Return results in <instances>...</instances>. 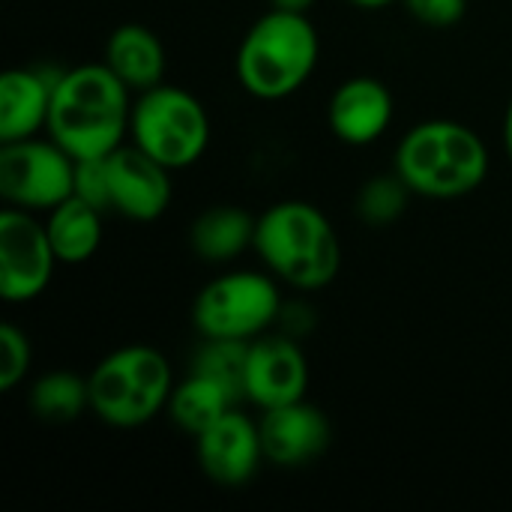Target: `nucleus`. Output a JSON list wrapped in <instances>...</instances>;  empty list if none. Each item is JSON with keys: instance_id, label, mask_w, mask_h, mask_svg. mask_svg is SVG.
Instances as JSON below:
<instances>
[{"instance_id": "obj_9", "label": "nucleus", "mask_w": 512, "mask_h": 512, "mask_svg": "<svg viewBox=\"0 0 512 512\" xmlns=\"http://www.w3.org/2000/svg\"><path fill=\"white\" fill-rule=\"evenodd\" d=\"M45 222L30 210L3 207L0 213V294L6 303H30L45 294L57 270Z\"/></svg>"}, {"instance_id": "obj_8", "label": "nucleus", "mask_w": 512, "mask_h": 512, "mask_svg": "<svg viewBox=\"0 0 512 512\" xmlns=\"http://www.w3.org/2000/svg\"><path fill=\"white\" fill-rule=\"evenodd\" d=\"M0 195L6 207L48 213L75 195V159L51 135L3 141Z\"/></svg>"}, {"instance_id": "obj_27", "label": "nucleus", "mask_w": 512, "mask_h": 512, "mask_svg": "<svg viewBox=\"0 0 512 512\" xmlns=\"http://www.w3.org/2000/svg\"><path fill=\"white\" fill-rule=\"evenodd\" d=\"M348 3L357 6V9H384V6L399 3V0H348Z\"/></svg>"}, {"instance_id": "obj_7", "label": "nucleus", "mask_w": 512, "mask_h": 512, "mask_svg": "<svg viewBox=\"0 0 512 512\" xmlns=\"http://www.w3.org/2000/svg\"><path fill=\"white\" fill-rule=\"evenodd\" d=\"M279 279L261 270H228L210 279L192 303V324L201 339L252 342L282 318Z\"/></svg>"}, {"instance_id": "obj_2", "label": "nucleus", "mask_w": 512, "mask_h": 512, "mask_svg": "<svg viewBox=\"0 0 512 512\" xmlns=\"http://www.w3.org/2000/svg\"><path fill=\"white\" fill-rule=\"evenodd\" d=\"M252 252L270 276L294 291H321L342 270V240L309 201H276L255 216Z\"/></svg>"}, {"instance_id": "obj_25", "label": "nucleus", "mask_w": 512, "mask_h": 512, "mask_svg": "<svg viewBox=\"0 0 512 512\" xmlns=\"http://www.w3.org/2000/svg\"><path fill=\"white\" fill-rule=\"evenodd\" d=\"M318 0H270V6L273 9H288V12H306L309 15V9L315 6Z\"/></svg>"}, {"instance_id": "obj_24", "label": "nucleus", "mask_w": 512, "mask_h": 512, "mask_svg": "<svg viewBox=\"0 0 512 512\" xmlns=\"http://www.w3.org/2000/svg\"><path fill=\"white\" fill-rule=\"evenodd\" d=\"M75 195L87 204L108 213V165L102 159H81L75 162Z\"/></svg>"}, {"instance_id": "obj_22", "label": "nucleus", "mask_w": 512, "mask_h": 512, "mask_svg": "<svg viewBox=\"0 0 512 512\" xmlns=\"http://www.w3.org/2000/svg\"><path fill=\"white\" fill-rule=\"evenodd\" d=\"M33 366V348H30V336L15 327V324H3L0 327V390L12 393Z\"/></svg>"}, {"instance_id": "obj_3", "label": "nucleus", "mask_w": 512, "mask_h": 512, "mask_svg": "<svg viewBox=\"0 0 512 512\" xmlns=\"http://www.w3.org/2000/svg\"><path fill=\"white\" fill-rule=\"evenodd\" d=\"M492 153L477 129L459 120L435 117L411 126L393 153V171L405 186L432 201L465 198L489 177Z\"/></svg>"}, {"instance_id": "obj_4", "label": "nucleus", "mask_w": 512, "mask_h": 512, "mask_svg": "<svg viewBox=\"0 0 512 512\" xmlns=\"http://www.w3.org/2000/svg\"><path fill=\"white\" fill-rule=\"evenodd\" d=\"M321 36L306 12L270 9L243 33L234 57L237 84L261 102L294 96L318 69Z\"/></svg>"}, {"instance_id": "obj_11", "label": "nucleus", "mask_w": 512, "mask_h": 512, "mask_svg": "<svg viewBox=\"0 0 512 512\" xmlns=\"http://www.w3.org/2000/svg\"><path fill=\"white\" fill-rule=\"evenodd\" d=\"M108 165V213L129 222H156L174 198L171 168L144 153L141 147L120 144L105 156Z\"/></svg>"}, {"instance_id": "obj_21", "label": "nucleus", "mask_w": 512, "mask_h": 512, "mask_svg": "<svg viewBox=\"0 0 512 512\" xmlns=\"http://www.w3.org/2000/svg\"><path fill=\"white\" fill-rule=\"evenodd\" d=\"M411 198H414V192L405 186V180L396 171H387V174L369 177L360 186L354 207H357V216L369 228H387V225L402 219Z\"/></svg>"}, {"instance_id": "obj_15", "label": "nucleus", "mask_w": 512, "mask_h": 512, "mask_svg": "<svg viewBox=\"0 0 512 512\" xmlns=\"http://www.w3.org/2000/svg\"><path fill=\"white\" fill-rule=\"evenodd\" d=\"M57 75L39 66H15L0 75V144L45 132Z\"/></svg>"}, {"instance_id": "obj_12", "label": "nucleus", "mask_w": 512, "mask_h": 512, "mask_svg": "<svg viewBox=\"0 0 512 512\" xmlns=\"http://www.w3.org/2000/svg\"><path fill=\"white\" fill-rule=\"evenodd\" d=\"M192 441H195L201 474L225 489L246 486L267 462L258 420L243 414L240 405Z\"/></svg>"}, {"instance_id": "obj_5", "label": "nucleus", "mask_w": 512, "mask_h": 512, "mask_svg": "<svg viewBox=\"0 0 512 512\" xmlns=\"http://www.w3.org/2000/svg\"><path fill=\"white\" fill-rule=\"evenodd\" d=\"M174 369L153 345H123L87 375L90 411L111 429H141L168 411Z\"/></svg>"}, {"instance_id": "obj_18", "label": "nucleus", "mask_w": 512, "mask_h": 512, "mask_svg": "<svg viewBox=\"0 0 512 512\" xmlns=\"http://www.w3.org/2000/svg\"><path fill=\"white\" fill-rule=\"evenodd\" d=\"M192 252L207 264H231L255 243V216L240 207H210L189 231Z\"/></svg>"}, {"instance_id": "obj_16", "label": "nucleus", "mask_w": 512, "mask_h": 512, "mask_svg": "<svg viewBox=\"0 0 512 512\" xmlns=\"http://www.w3.org/2000/svg\"><path fill=\"white\" fill-rule=\"evenodd\" d=\"M102 63L132 93L159 87V84H165V75H168V51H165L159 33L138 21L120 24L108 33Z\"/></svg>"}, {"instance_id": "obj_26", "label": "nucleus", "mask_w": 512, "mask_h": 512, "mask_svg": "<svg viewBox=\"0 0 512 512\" xmlns=\"http://www.w3.org/2000/svg\"><path fill=\"white\" fill-rule=\"evenodd\" d=\"M504 150H507V156H510L512 162V99L510 105H507V114H504Z\"/></svg>"}, {"instance_id": "obj_20", "label": "nucleus", "mask_w": 512, "mask_h": 512, "mask_svg": "<svg viewBox=\"0 0 512 512\" xmlns=\"http://www.w3.org/2000/svg\"><path fill=\"white\" fill-rule=\"evenodd\" d=\"M27 402L33 417H39L42 423L66 426L75 423L84 411H90V387L87 378L66 369H54L33 381Z\"/></svg>"}, {"instance_id": "obj_13", "label": "nucleus", "mask_w": 512, "mask_h": 512, "mask_svg": "<svg viewBox=\"0 0 512 512\" xmlns=\"http://www.w3.org/2000/svg\"><path fill=\"white\" fill-rule=\"evenodd\" d=\"M264 459L273 468H303L318 462L333 441V426L327 414L306 399L261 411L258 420Z\"/></svg>"}, {"instance_id": "obj_19", "label": "nucleus", "mask_w": 512, "mask_h": 512, "mask_svg": "<svg viewBox=\"0 0 512 512\" xmlns=\"http://www.w3.org/2000/svg\"><path fill=\"white\" fill-rule=\"evenodd\" d=\"M45 228L60 264H84L102 246V210L78 195L48 210Z\"/></svg>"}, {"instance_id": "obj_10", "label": "nucleus", "mask_w": 512, "mask_h": 512, "mask_svg": "<svg viewBox=\"0 0 512 512\" xmlns=\"http://www.w3.org/2000/svg\"><path fill=\"white\" fill-rule=\"evenodd\" d=\"M309 360L288 333H264L246 348L243 399L258 411L306 399Z\"/></svg>"}, {"instance_id": "obj_23", "label": "nucleus", "mask_w": 512, "mask_h": 512, "mask_svg": "<svg viewBox=\"0 0 512 512\" xmlns=\"http://www.w3.org/2000/svg\"><path fill=\"white\" fill-rule=\"evenodd\" d=\"M405 12L426 27H453L468 15V0H399Z\"/></svg>"}, {"instance_id": "obj_17", "label": "nucleus", "mask_w": 512, "mask_h": 512, "mask_svg": "<svg viewBox=\"0 0 512 512\" xmlns=\"http://www.w3.org/2000/svg\"><path fill=\"white\" fill-rule=\"evenodd\" d=\"M240 402L243 399L222 381L201 375V372H189L183 381L174 384V393L168 399V417L180 432H186L189 438H198L216 420L234 411Z\"/></svg>"}, {"instance_id": "obj_1", "label": "nucleus", "mask_w": 512, "mask_h": 512, "mask_svg": "<svg viewBox=\"0 0 512 512\" xmlns=\"http://www.w3.org/2000/svg\"><path fill=\"white\" fill-rule=\"evenodd\" d=\"M132 102L135 93L105 63L60 69L45 135H51L75 162L102 159L126 144Z\"/></svg>"}, {"instance_id": "obj_6", "label": "nucleus", "mask_w": 512, "mask_h": 512, "mask_svg": "<svg viewBox=\"0 0 512 512\" xmlns=\"http://www.w3.org/2000/svg\"><path fill=\"white\" fill-rule=\"evenodd\" d=\"M210 114L204 102L177 84H159L135 93L129 141L171 171L195 165L210 147Z\"/></svg>"}, {"instance_id": "obj_14", "label": "nucleus", "mask_w": 512, "mask_h": 512, "mask_svg": "<svg viewBox=\"0 0 512 512\" xmlns=\"http://www.w3.org/2000/svg\"><path fill=\"white\" fill-rule=\"evenodd\" d=\"M396 99L375 75L345 78L327 102V126L348 147H369L390 129Z\"/></svg>"}]
</instances>
